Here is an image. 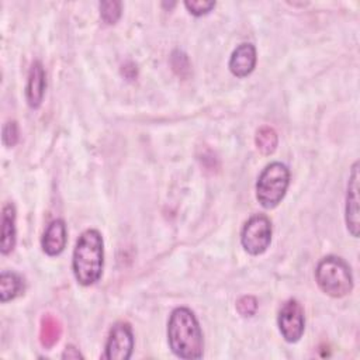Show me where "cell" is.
Listing matches in <instances>:
<instances>
[{"label":"cell","mask_w":360,"mask_h":360,"mask_svg":"<svg viewBox=\"0 0 360 360\" xmlns=\"http://www.w3.org/2000/svg\"><path fill=\"white\" fill-rule=\"evenodd\" d=\"M167 340L172 352L180 359L193 360L202 356V332L195 315L188 308L179 307L170 314Z\"/></svg>","instance_id":"1"},{"label":"cell","mask_w":360,"mask_h":360,"mask_svg":"<svg viewBox=\"0 0 360 360\" xmlns=\"http://www.w3.org/2000/svg\"><path fill=\"white\" fill-rule=\"evenodd\" d=\"M72 267L79 284L91 285L98 281L103 271V238L97 229H87L79 236Z\"/></svg>","instance_id":"2"},{"label":"cell","mask_w":360,"mask_h":360,"mask_svg":"<svg viewBox=\"0 0 360 360\" xmlns=\"http://www.w3.org/2000/svg\"><path fill=\"white\" fill-rule=\"evenodd\" d=\"M319 288L330 297L340 298L353 288V277L349 264L338 256L323 257L315 270Z\"/></svg>","instance_id":"3"},{"label":"cell","mask_w":360,"mask_h":360,"mask_svg":"<svg viewBox=\"0 0 360 360\" xmlns=\"http://www.w3.org/2000/svg\"><path fill=\"white\" fill-rule=\"evenodd\" d=\"M290 183V170L280 162L267 165L256 183L257 201L264 208H274L284 198Z\"/></svg>","instance_id":"4"},{"label":"cell","mask_w":360,"mask_h":360,"mask_svg":"<svg viewBox=\"0 0 360 360\" xmlns=\"http://www.w3.org/2000/svg\"><path fill=\"white\" fill-rule=\"evenodd\" d=\"M271 240V222L263 215L257 214L250 217L240 232V243L243 249L253 255H262L270 245Z\"/></svg>","instance_id":"5"},{"label":"cell","mask_w":360,"mask_h":360,"mask_svg":"<svg viewBox=\"0 0 360 360\" xmlns=\"http://www.w3.org/2000/svg\"><path fill=\"white\" fill-rule=\"evenodd\" d=\"M278 329L281 336L290 342H298L304 333L305 321L302 307L297 300H288L283 304L278 312Z\"/></svg>","instance_id":"6"},{"label":"cell","mask_w":360,"mask_h":360,"mask_svg":"<svg viewBox=\"0 0 360 360\" xmlns=\"http://www.w3.org/2000/svg\"><path fill=\"white\" fill-rule=\"evenodd\" d=\"M134 349V335L129 323L117 322L108 335L105 343V353L103 359L127 360L131 357Z\"/></svg>","instance_id":"7"},{"label":"cell","mask_w":360,"mask_h":360,"mask_svg":"<svg viewBox=\"0 0 360 360\" xmlns=\"http://www.w3.org/2000/svg\"><path fill=\"white\" fill-rule=\"evenodd\" d=\"M346 225L352 236H359V163L352 167L346 193Z\"/></svg>","instance_id":"8"},{"label":"cell","mask_w":360,"mask_h":360,"mask_svg":"<svg viewBox=\"0 0 360 360\" xmlns=\"http://www.w3.org/2000/svg\"><path fill=\"white\" fill-rule=\"evenodd\" d=\"M256 65V49L252 44H240L232 52L229 59V70L236 77L250 75Z\"/></svg>","instance_id":"9"},{"label":"cell","mask_w":360,"mask_h":360,"mask_svg":"<svg viewBox=\"0 0 360 360\" xmlns=\"http://www.w3.org/2000/svg\"><path fill=\"white\" fill-rule=\"evenodd\" d=\"M45 70L39 60H35L28 73V83H27V101L30 107L38 108L42 103L44 93H45Z\"/></svg>","instance_id":"10"},{"label":"cell","mask_w":360,"mask_h":360,"mask_svg":"<svg viewBox=\"0 0 360 360\" xmlns=\"http://www.w3.org/2000/svg\"><path fill=\"white\" fill-rule=\"evenodd\" d=\"M66 246V226L62 219L52 221L42 236V250L49 256H56Z\"/></svg>","instance_id":"11"},{"label":"cell","mask_w":360,"mask_h":360,"mask_svg":"<svg viewBox=\"0 0 360 360\" xmlns=\"http://www.w3.org/2000/svg\"><path fill=\"white\" fill-rule=\"evenodd\" d=\"M15 245V210L13 204H6L1 214V240L0 249L3 255L10 253Z\"/></svg>","instance_id":"12"},{"label":"cell","mask_w":360,"mask_h":360,"mask_svg":"<svg viewBox=\"0 0 360 360\" xmlns=\"http://www.w3.org/2000/svg\"><path fill=\"white\" fill-rule=\"evenodd\" d=\"M62 335V325L56 316L52 314H45L41 318L39 340L45 349H51Z\"/></svg>","instance_id":"13"},{"label":"cell","mask_w":360,"mask_h":360,"mask_svg":"<svg viewBox=\"0 0 360 360\" xmlns=\"http://www.w3.org/2000/svg\"><path fill=\"white\" fill-rule=\"evenodd\" d=\"M24 288L22 280L10 271H3L0 276V300L1 302H7L15 298Z\"/></svg>","instance_id":"14"},{"label":"cell","mask_w":360,"mask_h":360,"mask_svg":"<svg viewBox=\"0 0 360 360\" xmlns=\"http://www.w3.org/2000/svg\"><path fill=\"white\" fill-rule=\"evenodd\" d=\"M255 142H256L257 149L263 155H270V153H273L276 150L278 138H277L276 131L271 127L264 125V127H260L257 129L256 136H255Z\"/></svg>","instance_id":"15"},{"label":"cell","mask_w":360,"mask_h":360,"mask_svg":"<svg viewBox=\"0 0 360 360\" xmlns=\"http://www.w3.org/2000/svg\"><path fill=\"white\" fill-rule=\"evenodd\" d=\"M121 15L120 1H101L100 3V17L105 24H115Z\"/></svg>","instance_id":"16"},{"label":"cell","mask_w":360,"mask_h":360,"mask_svg":"<svg viewBox=\"0 0 360 360\" xmlns=\"http://www.w3.org/2000/svg\"><path fill=\"white\" fill-rule=\"evenodd\" d=\"M170 62H172L173 70H174L179 76L186 77V76L190 73V63H188V58L186 56V53H183V52H180V51H174V52L172 53Z\"/></svg>","instance_id":"17"},{"label":"cell","mask_w":360,"mask_h":360,"mask_svg":"<svg viewBox=\"0 0 360 360\" xmlns=\"http://www.w3.org/2000/svg\"><path fill=\"white\" fill-rule=\"evenodd\" d=\"M184 6L193 15H202L210 13L215 7V1H208V0H193V1H186Z\"/></svg>","instance_id":"18"},{"label":"cell","mask_w":360,"mask_h":360,"mask_svg":"<svg viewBox=\"0 0 360 360\" xmlns=\"http://www.w3.org/2000/svg\"><path fill=\"white\" fill-rule=\"evenodd\" d=\"M236 308L239 311L240 315L243 316H252L255 315L256 309H257V301L255 297L252 295H243L242 298L238 300L236 302Z\"/></svg>","instance_id":"19"},{"label":"cell","mask_w":360,"mask_h":360,"mask_svg":"<svg viewBox=\"0 0 360 360\" xmlns=\"http://www.w3.org/2000/svg\"><path fill=\"white\" fill-rule=\"evenodd\" d=\"M18 141V127L15 121H8L6 122L3 128V142L7 146H14Z\"/></svg>","instance_id":"20"},{"label":"cell","mask_w":360,"mask_h":360,"mask_svg":"<svg viewBox=\"0 0 360 360\" xmlns=\"http://www.w3.org/2000/svg\"><path fill=\"white\" fill-rule=\"evenodd\" d=\"M63 359H82L83 356L79 353V350L73 346H68L62 354Z\"/></svg>","instance_id":"21"}]
</instances>
